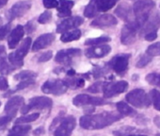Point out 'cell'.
Returning a JSON list of instances; mask_svg holds the SVG:
<instances>
[{
  "instance_id": "6da1fadb",
  "label": "cell",
  "mask_w": 160,
  "mask_h": 136,
  "mask_svg": "<svg viewBox=\"0 0 160 136\" xmlns=\"http://www.w3.org/2000/svg\"><path fill=\"white\" fill-rule=\"evenodd\" d=\"M122 117L121 113L113 112H105L93 115H84L80 117V127L85 129H101L110 126L114 122L120 120Z\"/></svg>"
},
{
  "instance_id": "7a4b0ae2",
  "label": "cell",
  "mask_w": 160,
  "mask_h": 136,
  "mask_svg": "<svg viewBox=\"0 0 160 136\" xmlns=\"http://www.w3.org/2000/svg\"><path fill=\"white\" fill-rule=\"evenodd\" d=\"M126 101L137 108H148L151 105V98L142 89H135L129 92L125 97Z\"/></svg>"
},
{
  "instance_id": "3957f363",
  "label": "cell",
  "mask_w": 160,
  "mask_h": 136,
  "mask_svg": "<svg viewBox=\"0 0 160 136\" xmlns=\"http://www.w3.org/2000/svg\"><path fill=\"white\" fill-rule=\"evenodd\" d=\"M69 86L65 81L60 80H49L45 81L42 86V91L45 94H51L54 96H60L67 92Z\"/></svg>"
},
{
  "instance_id": "277c9868",
  "label": "cell",
  "mask_w": 160,
  "mask_h": 136,
  "mask_svg": "<svg viewBox=\"0 0 160 136\" xmlns=\"http://www.w3.org/2000/svg\"><path fill=\"white\" fill-rule=\"evenodd\" d=\"M53 105V101L51 98L46 97H36L29 100L28 104L22 107L21 112L23 114L28 112L31 110H44L50 109Z\"/></svg>"
},
{
  "instance_id": "5b68a950",
  "label": "cell",
  "mask_w": 160,
  "mask_h": 136,
  "mask_svg": "<svg viewBox=\"0 0 160 136\" xmlns=\"http://www.w3.org/2000/svg\"><path fill=\"white\" fill-rule=\"evenodd\" d=\"M130 57H131L130 54H120V55H117L108 62V65L109 67H111L117 74H122L127 69Z\"/></svg>"
},
{
  "instance_id": "8992f818",
  "label": "cell",
  "mask_w": 160,
  "mask_h": 136,
  "mask_svg": "<svg viewBox=\"0 0 160 136\" xmlns=\"http://www.w3.org/2000/svg\"><path fill=\"white\" fill-rule=\"evenodd\" d=\"M75 127V119L73 116L69 115L60 120L59 126L54 131V136H71Z\"/></svg>"
},
{
  "instance_id": "52a82bcc",
  "label": "cell",
  "mask_w": 160,
  "mask_h": 136,
  "mask_svg": "<svg viewBox=\"0 0 160 136\" xmlns=\"http://www.w3.org/2000/svg\"><path fill=\"white\" fill-rule=\"evenodd\" d=\"M82 51L78 48H69V49H62L59 50L56 57L55 60L58 63L64 64V65H69L72 63L73 58L80 56Z\"/></svg>"
},
{
  "instance_id": "ba28073f",
  "label": "cell",
  "mask_w": 160,
  "mask_h": 136,
  "mask_svg": "<svg viewBox=\"0 0 160 136\" xmlns=\"http://www.w3.org/2000/svg\"><path fill=\"white\" fill-rule=\"evenodd\" d=\"M105 103H106V101L103 98L92 97V96L85 95V94L78 95V96L74 97L72 99V104L76 107H83V106H87V105L97 106V105H103Z\"/></svg>"
},
{
  "instance_id": "9c48e42d",
  "label": "cell",
  "mask_w": 160,
  "mask_h": 136,
  "mask_svg": "<svg viewBox=\"0 0 160 136\" xmlns=\"http://www.w3.org/2000/svg\"><path fill=\"white\" fill-rule=\"evenodd\" d=\"M31 8V2L28 0H22L16 2L9 12V18L13 20L15 18L23 17Z\"/></svg>"
},
{
  "instance_id": "30bf717a",
  "label": "cell",
  "mask_w": 160,
  "mask_h": 136,
  "mask_svg": "<svg viewBox=\"0 0 160 136\" xmlns=\"http://www.w3.org/2000/svg\"><path fill=\"white\" fill-rule=\"evenodd\" d=\"M128 87V83L125 81H117L114 83H107L104 88V97L106 98H110L119 94L123 93Z\"/></svg>"
},
{
  "instance_id": "8fae6325",
  "label": "cell",
  "mask_w": 160,
  "mask_h": 136,
  "mask_svg": "<svg viewBox=\"0 0 160 136\" xmlns=\"http://www.w3.org/2000/svg\"><path fill=\"white\" fill-rule=\"evenodd\" d=\"M84 22V19L80 16H73V17H69L62 22L58 24L57 27V32L58 33H64L66 31H69L72 29H76L79 26H81Z\"/></svg>"
},
{
  "instance_id": "7c38bea8",
  "label": "cell",
  "mask_w": 160,
  "mask_h": 136,
  "mask_svg": "<svg viewBox=\"0 0 160 136\" xmlns=\"http://www.w3.org/2000/svg\"><path fill=\"white\" fill-rule=\"evenodd\" d=\"M117 24H118V21L115 16H113L112 14H109V13H106V14L97 16L91 23V27L97 28V29H105V28L116 26Z\"/></svg>"
},
{
  "instance_id": "4fadbf2b",
  "label": "cell",
  "mask_w": 160,
  "mask_h": 136,
  "mask_svg": "<svg viewBox=\"0 0 160 136\" xmlns=\"http://www.w3.org/2000/svg\"><path fill=\"white\" fill-rule=\"evenodd\" d=\"M111 51V47L108 44H100L97 46H92L85 51V55L92 59H100L108 55Z\"/></svg>"
},
{
  "instance_id": "5bb4252c",
  "label": "cell",
  "mask_w": 160,
  "mask_h": 136,
  "mask_svg": "<svg viewBox=\"0 0 160 136\" xmlns=\"http://www.w3.org/2000/svg\"><path fill=\"white\" fill-rule=\"evenodd\" d=\"M137 29L131 25H124L121 31V43L124 45H130L135 43Z\"/></svg>"
},
{
  "instance_id": "9a60e30c",
  "label": "cell",
  "mask_w": 160,
  "mask_h": 136,
  "mask_svg": "<svg viewBox=\"0 0 160 136\" xmlns=\"http://www.w3.org/2000/svg\"><path fill=\"white\" fill-rule=\"evenodd\" d=\"M24 97H20V96H15L12 97L9 99V101L7 102L6 106H5V112L7 115L13 117L18 110L22 107V105L24 104Z\"/></svg>"
},
{
  "instance_id": "2e32d148",
  "label": "cell",
  "mask_w": 160,
  "mask_h": 136,
  "mask_svg": "<svg viewBox=\"0 0 160 136\" xmlns=\"http://www.w3.org/2000/svg\"><path fill=\"white\" fill-rule=\"evenodd\" d=\"M133 13V9H131V7L126 3L120 4L115 10V14L125 21L127 24H133L135 22V19L132 17Z\"/></svg>"
},
{
  "instance_id": "e0dca14e",
  "label": "cell",
  "mask_w": 160,
  "mask_h": 136,
  "mask_svg": "<svg viewBox=\"0 0 160 136\" xmlns=\"http://www.w3.org/2000/svg\"><path fill=\"white\" fill-rule=\"evenodd\" d=\"M25 34V28L21 25L16 26L10 33L8 38V44L10 48H15Z\"/></svg>"
},
{
  "instance_id": "ac0fdd59",
  "label": "cell",
  "mask_w": 160,
  "mask_h": 136,
  "mask_svg": "<svg viewBox=\"0 0 160 136\" xmlns=\"http://www.w3.org/2000/svg\"><path fill=\"white\" fill-rule=\"evenodd\" d=\"M55 40V35L53 33H45L39 36L32 45V51H39L50 45Z\"/></svg>"
},
{
  "instance_id": "d6986e66",
  "label": "cell",
  "mask_w": 160,
  "mask_h": 136,
  "mask_svg": "<svg viewBox=\"0 0 160 136\" xmlns=\"http://www.w3.org/2000/svg\"><path fill=\"white\" fill-rule=\"evenodd\" d=\"M159 26H160V18H159L158 14L155 13L153 16L150 15L148 21L143 26V29H142V31H141V36L143 34L146 35V34H148L150 32L156 31V29L159 28Z\"/></svg>"
},
{
  "instance_id": "ffe728a7",
  "label": "cell",
  "mask_w": 160,
  "mask_h": 136,
  "mask_svg": "<svg viewBox=\"0 0 160 136\" xmlns=\"http://www.w3.org/2000/svg\"><path fill=\"white\" fill-rule=\"evenodd\" d=\"M59 5L58 7V17H67L72 14V8L74 5V2L72 0H58Z\"/></svg>"
},
{
  "instance_id": "44dd1931",
  "label": "cell",
  "mask_w": 160,
  "mask_h": 136,
  "mask_svg": "<svg viewBox=\"0 0 160 136\" xmlns=\"http://www.w3.org/2000/svg\"><path fill=\"white\" fill-rule=\"evenodd\" d=\"M99 13H106L112 9L119 0H92Z\"/></svg>"
},
{
  "instance_id": "7402d4cb",
  "label": "cell",
  "mask_w": 160,
  "mask_h": 136,
  "mask_svg": "<svg viewBox=\"0 0 160 136\" xmlns=\"http://www.w3.org/2000/svg\"><path fill=\"white\" fill-rule=\"evenodd\" d=\"M80 37H81V31L76 29L69 30V31L62 33L60 36V41L63 43H69L72 41H77L79 40Z\"/></svg>"
},
{
  "instance_id": "603a6c76",
  "label": "cell",
  "mask_w": 160,
  "mask_h": 136,
  "mask_svg": "<svg viewBox=\"0 0 160 136\" xmlns=\"http://www.w3.org/2000/svg\"><path fill=\"white\" fill-rule=\"evenodd\" d=\"M30 129L31 126L29 125H16L9 131L8 136H26Z\"/></svg>"
},
{
  "instance_id": "cb8c5ba5",
  "label": "cell",
  "mask_w": 160,
  "mask_h": 136,
  "mask_svg": "<svg viewBox=\"0 0 160 136\" xmlns=\"http://www.w3.org/2000/svg\"><path fill=\"white\" fill-rule=\"evenodd\" d=\"M30 46H31V38L28 37L27 39H25V40L23 41V43L20 44V46L17 48V50H16L14 53H15V55H16L17 57H19L20 59L24 60V58H25L26 55L28 54V52Z\"/></svg>"
},
{
  "instance_id": "d4e9b609",
  "label": "cell",
  "mask_w": 160,
  "mask_h": 136,
  "mask_svg": "<svg viewBox=\"0 0 160 136\" xmlns=\"http://www.w3.org/2000/svg\"><path fill=\"white\" fill-rule=\"evenodd\" d=\"M138 132V129L132 126H123L113 131L115 136H132Z\"/></svg>"
},
{
  "instance_id": "484cf974",
  "label": "cell",
  "mask_w": 160,
  "mask_h": 136,
  "mask_svg": "<svg viewBox=\"0 0 160 136\" xmlns=\"http://www.w3.org/2000/svg\"><path fill=\"white\" fill-rule=\"evenodd\" d=\"M65 82L67 85L71 88H81L85 85V80L83 78H79V77H69L68 79L65 80Z\"/></svg>"
},
{
  "instance_id": "4316f807",
  "label": "cell",
  "mask_w": 160,
  "mask_h": 136,
  "mask_svg": "<svg viewBox=\"0 0 160 136\" xmlns=\"http://www.w3.org/2000/svg\"><path fill=\"white\" fill-rule=\"evenodd\" d=\"M117 110L119 113H121L122 116H127V115H132L135 113V111L132 107H130L128 104H126L123 101H120L116 104Z\"/></svg>"
},
{
  "instance_id": "83f0119b",
  "label": "cell",
  "mask_w": 160,
  "mask_h": 136,
  "mask_svg": "<svg viewBox=\"0 0 160 136\" xmlns=\"http://www.w3.org/2000/svg\"><path fill=\"white\" fill-rule=\"evenodd\" d=\"M13 70H15V68L7 61V57L0 59V74L9 75Z\"/></svg>"
},
{
  "instance_id": "f1b7e54d",
  "label": "cell",
  "mask_w": 160,
  "mask_h": 136,
  "mask_svg": "<svg viewBox=\"0 0 160 136\" xmlns=\"http://www.w3.org/2000/svg\"><path fill=\"white\" fill-rule=\"evenodd\" d=\"M36 77H37V74L35 72L30 71V70H24V71L17 73L14 76V80L23 81H28V80H34Z\"/></svg>"
},
{
  "instance_id": "f546056e",
  "label": "cell",
  "mask_w": 160,
  "mask_h": 136,
  "mask_svg": "<svg viewBox=\"0 0 160 136\" xmlns=\"http://www.w3.org/2000/svg\"><path fill=\"white\" fill-rule=\"evenodd\" d=\"M98 10L95 6V4L92 1H90V3L85 7L84 9V16H86L87 18H92L94 17L98 14Z\"/></svg>"
},
{
  "instance_id": "4dcf8cb0",
  "label": "cell",
  "mask_w": 160,
  "mask_h": 136,
  "mask_svg": "<svg viewBox=\"0 0 160 136\" xmlns=\"http://www.w3.org/2000/svg\"><path fill=\"white\" fill-rule=\"evenodd\" d=\"M111 39L108 36H101V37H97V38H91V39H88L86 42H85V44L86 45H100V44H103L105 43H108L109 42Z\"/></svg>"
},
{
  "instance_id": "1f68e13d",
  "label": "cell",
  "mask_w": 160,
  "mask_h": 136,
  "mask_svg": "<svg viewBox=\"0 0 160 136\" xmlns=\"http://www.w3.org/2000/svg\"><path fill=\"white\" fill-rule=\"evenodd\" d=\"M40 116V113L36 112V113H31V114H28V115H24L22 117H19L18 119H16L15 123L18 125L21 124H26V123H29V122H33L35 120H37Z\"/></svg>"
},
{
  "instance_id": "d6a6232c",
  "label": "cell",
  "mask_w": 160,
  "mask_h": 136,
  "mask_svg": "<svg viewBox=\"0 0 160 136\" xmlns=\"http://www.w3.org/2000/svg\"><path fill=\"white\" fill-rule=\"evenodd\" d=\"M152 105L155 110L160 111V92L156 89H152L150 93Z\"/></svg>"
},
{
  "instance_id": "836d02e7",
  "label": "cell",
  "mask_w": 160,
  "mask_h": 136,
  "mask_svg": "<svg viewBox=\"0 0 160 136\" xmlns=\"http://www.w3.org/2000/svg\"><path fill=\"white\" fill-rule=\"evenodd\" d=\"M8 59H9V61H10V63L15 68H20V67H22L23 66V64H24V60H22V59H20L19 57H17L16 55H15V53L14 52H12V53H11V54H9V57H8Z\"/></svg>"
},
{
  "instance_id": "e575fe53",
  "label": "cell",
  "mask_w": 160,
  "mask_h": 136,
  "mask_svg": "<svg viewBox=\"0 0 160 136\" xmlns=\"http://www.w3.org/2000/svg\"><path fill=\"white\" fill-rule=\"evenodd\" d=\"M146 53L152 57V56H160V42L151 44L147 48Z\"/></svg>"
},
{
  "instance_id": "d590c367",
  "label": "cell",
  "mask_w": 160,
  "mask_h": 136,
  "mask_svg": "<svg viewBox=\"0 0 160 136\" xmlns=\"http://www.w3.org/2000/svg\"><path fill=\"white\" fill-rule=\"evenodd\" d=\"M146 81L152 85H156L160 87V74H156V73L148 74L146 76Z\"/></svg>"
},
{
  "instance_id": "8d00e7d4",
  "label": "cell",
  "mask_w": 160,
  "mask_h": 136,
  "mask_svg": "<svg viewBox=\"0 0 160 136\" xmlns=\"http://www.w3.org/2000/svg\"><path fill=\"white\" fill-rule=\"evenodd\" d=\"M150 61H152V56H150V55H148L147 53L146 54H144V55H142L139 59H138V60L137 61V67H138V68H142V67H144V66H146Z\"/></svg>"
},
{
  "instance_id": "74e56055",
  "label": "cell",
  "mask_w": 160,
  "mask_h": 136,
  "mask_svg": "<svg viewBox=\"0 0 160 136\" xmlns=\"http://www.w3.org/2000/svg\"><path fill=\"white\" fill-rule=\"evenodd\" d=\"M52 19V13L50 11H45L43 12L38 18V22L40 24H47L50 22Z\"/></svg>"
},
{
  "instance_id": "f35d334b",
  "label": "cell",
  "mask_w": 160,
  "mask_h": 136,
  "mask_svg": "<svg viewBox=\"0 0 160 136\" xmlns=\"http://www.w3.org/2000/svg\"><path fill=\"white\" fill-rule=\"evenodd\" d=\"M34 83H35V80L23 81H21V82L16 86V88H15L14 91H12V92H11V94H12V93H14V92H16V91H19V90H23V89H25V88H28V87H29L30 85H33Z\"/></svg>"
},
{
  "instance_id": "ab89813d",
  "label": "cell",
  "mask_w": 160,
  "mask_h": 136,
  "mask_svg": "<svg viewBox=\"0 0 160 136\" xmlns=\"http://www.w3.org/2000/svg\"><path fill=\"white\" fill-rule=\"evenodd\" d=\"M105 83L100 81V82H96L94 84H92V86H90L88 88V91L92 92V93H100L101 91H104L105 88Z\"/></svg>"
},
{
  "instance_id": "60d3db41",
  "label": "cell",
  "mask_w": 160,
  "mask_h": 136,
  "mask_svg": "<svg viewBox=\"0 0 160 136\" xmlns=\"http://www.w3.org/2000/svg\"><path fill=\"white\" fill-rule=\"evenodd\" d=\"M11 31V24H7L5 26L0 27V41L5 39V37L10 33Z\"/></svg>"
},
{
  "instance_id": "b9f144b4",
  "label": "cell",
  "mask_w": 160,
  "mask_h": 136,
  "mask_svg": "<svg viewBox=\"0 0 160 136\" xmlns=\"http://www.w3.org/2000/svg\"><path fill=\"white\" fill-rule=\"evenodd\" d=\"M42 3H43L44 8H46V9L58 8L59 5V2L58 0H42Z\"/></svg>"
},
{
  "instance_id": "7bdbcfd3",
  "label": "cell",
  "mask_w": 160,
  "mask_h": 136,
  "mask_svg": "<svg viewBox=\"0 0 160 136\" xmlns=\"http://www.w3.org/2000/svg\"><path fill=\"white\" fill-rule=\"evenodd\" d=\"M12 120V117L9 116V115H5V116L0 117V131H1L2 129H4Z\"/></svg>"
},
{
  "instance_id": "ee69618b",
  "label": "cell",
  "mask_w": 160,
  "mask_h": 136,
  "mask_svg": "<svg viewBox=\"0 0 160 136\" xmlns=\"http://www.w3.org/2000/svg\"><path fill=\"white\" fill-rule=\"evenodd\" d=\"M52 57H53V52L52 51H46V52L42 53V55H40V57L38 58V61L39 62H45V61H48Z\"/></svg>"
},
{
  "instance_id": "f6af8a7d",
  "label": "cell",
  "mask_w": 160,
  "mask_h": 136,
  "mask_svg": "<svg viewBox=\"0 0 160 136\" xmlns=\"http://www.w3.org/2000/svg\"><path fill=\"white\" fill-rule=\"evenodd\" d=\"M107 70L103 67H98V68H94L93 71H92V75L95 79H98V78H101L102 76H104L106 74Z\"/></svg>"
},
{
  "instance_id": "bcb514c9",
  "label": "cell",
  "mask_w": 160,
  "mask_h": 136,
  "mask_svg": "<svg viewBox=\"0 0 160 136\" xmlns=\"http://www.w3.org/2000/svg\"><path fill=\"white\" fill-rule=\"evenodd\" d=\"M8 88H9L8 80L5 77L1 76L0 77V91H6Z\"/></svg>"
},
{
  "instance_id": "7dc6e473",
  "label": "cell",
  "mask_w": 160,
  "mask_h": 136,
  "mask_svg": "<svg viewBox=\"0 0 160 136\" xmlns=\"http://www.w3.org/2000/svg\"><path fill=\"white\" fill-rule=\"evenodd\" d=\"M35 29H36V25L34 24L33 21H29L27 23L25 27V31H27L28 33H32Z\"/></svg>"
},
{
  "instance_id": "c3c4849f",
  "label": "cell",
  "mask_w": 160,
  "mask_h": 136,
  "mask_svg": "<svg viewBox=\"0 0 160 136\" xmlns=\"http://www.w3.org/2000/svg\"><path fill=\"white\" fill-rule=\"evenodd\" d=\"M156 38H157V33H156V31L150 32V33H148V34L145 35V40H146V41H149V42L153 41V40H155Z\"/></svg>"
},
{
  "instance_id": "681fc988",
  "label": "cell",
  "mask_w": 160,
  "mask_h": 136,
  "mask_svg": "<svg viewBox=\"0 0 160 136\" xmlns=\"http://www.w3.org/2000/svg\"><path fill=\"white\" fill-rule=\"evenodd\" d=\"M6 57V48L4 45H0V59Z\"/></svg>"
},
{
  "instance_id": "f907efd6",
  "label": "cell",
  "mask_w": 160,
  "mask_h": 136,
  "mask_svg": "<svg viewBox=\"0 0 160 136\" xmlns=\"http://www.w3.org/2000/svg\"><path fill=\"white\" fill-rule=\"evenodd\" d=\"M43 132H44V129H43L42 127H41V128H38L37 129L34 130V135H41V134H42Z\"/></svg>"
},
{
  "instance_id": "816d5d0a",
  "label": "cell",
  "mask_w": 160,
  "mask_h": 136,
  "mask_svg": "<svg viewBox=\"0 0 160 136\" xmlns=\"http://www.w3.org/2000/svg\"><path fill=\"white\" fill-rule=\"evenodd\" d=\"M9 0H0V9H2L5 5H7Z\"/></svg>"
},
{
  "instance_id": "f5cc1de1",
  "label": "cell",
  "mask_w": 160,
  "mask_h": 136,
  "mask_svg": "<svg viewBox=\"0 0 160 136\" xmlns=\"http://www.w3.org/2000/svg\"><path fill=\"white\" fill-rule=\"evenodd\" d=\"M154 123H155V125L157 126V127H159L160 128V117H155L154 118Z\"/></svg>"
},
{
  "instance_id": "db71d44e",
  "label": "cell",
  "mask_w": 160,
  "mask_h": 136,
  "mask_svg": "<svg viewBox=\"0 0 160 136\" xmlns=\"http://www.w3.org/2000/svg\"><path fill=\"white\" fill-rule=\"evenodd\" d=\"M74 74H75V72H74L72 69H70V70L67 72V75H68L69 77H72V76H74Z\"/></svg>"
},
{
  "instance_id": "11a10c76",
  "label": "cell",
  "mask_w": 160,
  "mask_h": 136,
  "mask_svg": "<svg viewBox=\"0 0 160 136\" xmlns=\"http://www.w3.org/2000/svg\"><path fill=\"white\" fill-rule=\"evenodd\" d=\"M2 24V18H1V16H0V25Z\"/></svg>"
},
{
  "instance_id": "9f6ffc18",
  "label": "cell",
  "mask_w": 160,
  "mask_h": 136,
  "mask_svg": "<svg viewBox=\"0 0 160 136\" xmlns=\"http://www.w3.org/2000/svg\"><path fill=\"white\" fill-rule=\"evenodd\" d=\"M132 136H146V135H132Z\"/></svg>"
},
{
  "instance_id": "6f0895ef",
  "label": "cell",
  "mask_w": 160,
  "mask_h": 136,
  "mask_svg": "<svg viewBox=\"0 0 160 136\" xmlns=\"http://www.w3.org/2000/svg\"><path fill=\"white\" fill-rule=\"evenodd\" d=\"M156 136H160V133H157V134H156Z\"/></svg>"
},
{
  "instance_id": "680465c9",
  "label": "cell",
  "mask_w": 160,
  "mask_h": 136,
  "mask_svg": "<svg viewBox=\"0 0 160 136\" xmlns=\"http://www.w3.org/2000/svg\"><path fill=\"white\" fill-rule=\"evenodd\" d=\"M0 106H1V102H0Z\"/></svg>"
},
{
  "instance_id": "91938a15",
  "label": "cell",
  "mask_w": 160,
  "mask_h": 136,
  "mask_svg": "<svg viewBox=\"0 0 160 136\" xmlns=\"http://www.w3.org/2000/svg\"><path fill=\"white\" fill-rule=\"evenodd\" d=\"M134 1H136V0H134ZM137 1H138V0H137Z\"/></svg>"
}]
</instances>
